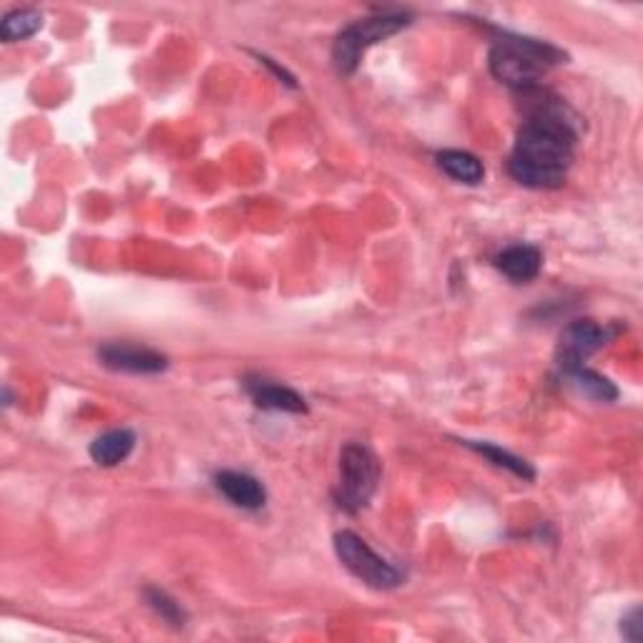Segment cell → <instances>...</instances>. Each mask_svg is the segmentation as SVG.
I'll list each match as a JSON object with an SVG mask.
<instances>
[{
    "instance_id": "obj_1",
    "label": "cell",
    "mask_w": 643,
    "mask_h": 643,
    "mask_svg": "<svg viewBox=\"0 0 643 643\" xmlns=\"http://www.w3.org/2000/svg\"><path fill=\"white\" fill-rule=\"evenodd\" d=\"M526 124L521 126L507 172L528 189H558L565 184L578 141V116L561 98L538 86L521 91Z\"/></svg>"
},
{
    "instance_id": "obj_2",
    "label": "cell",
    "mask_w": 643,
    "mask_h": 643,
    "mask_svg": "<svg viewBox=\"0 0 643 643\" xmlns=\"http://www.w3.org/2000/svg\"><path fill=\"white\" fill-rule=\"evenodd\" d=\"M563 54L551 44L533 38L511 36V33H501V40H495V46L490 48L488 66L490 73L498 81L505 83L515 91H526L538 86L540 75H543L551 66L563 61Z\"/></svg>"
},
{
    "instance_id": "obj_3",
    "label": "cell",
    "mask_w": 643,
    "mask_h": 643,
    "mask_svg": "<svg viewBox=\"0 0 643 643\" xmlns=\"http://www.w3.org/2000/svg\"><path fill=\"white\" fill-rule=\"evenodd\" d=\"M405 25H410L408 13H379V15H370V19H362V21H354L352 25H347L332 46V58H335L337 71L344 75L358 71V66L367 48L383 44V40L395 36V33H400Z\"/></svg>"
},
{
    "instance_id": "obj_4",
    "label": "cell",
    "mask_w": 643,
    "mask_h": 643,
    "mask_svg": "<svg viewBox=\"0 0 643 643\" xmlns=\"http://www.w3.org/2000/svg\"><path fill=\"white\" fill-rule=\"evenodd\" d=\"M379 463L370 447L350 443L340 453V488L337 501L347 513H358L370 503L372 493L377 490Z\"/></svg>"
},
{
    "instance_id": "obj_5",
    "label": "cell",
    "mask_w": 643,
    "mask_h": 643,
    "mask_svg": "<svg viewBox=\"0 0 643 643\" xmlns=\"http://www.w3.org/2000/svg\"><path fill=\"white\" fill-rule=\"evenodd\" d=\"M335 551L342 565L350 573L358 575L360 581H365L367 586L390 591L402 583V573L395 569L393 563H387L385 558H379L372 548L362 540L358 533L340 530L335 536Z\"/></svg>"
},
{
    "instance_id": "obj_6",
    "label": "cell",
    "mask_w": 643,
    "mask_h": 643,
    "mask_svg": "<svg viewBox=\"0 0 643 643\" xmlns=\"http://www.w3.org/2000/svg\"><path fill=\"white\" fill-rule=\"evenodd\" d=\"M608 329L596 325L594 319H578L563 329L558 342V367L569 370L583 365L591 354L598 352L608 342Z\"/></svg>"
},
{
    "instance_id": "obj_7",
    "label": "cell",
    "mask_w": 643,
    "mask_h": 643,
    "mask_svg": "<svg viewBox=\"0 0 643 643\" xmlns=\"http://www.w3.org/2000/svg\"><path fill=\"white\" fill-rule=\"evenodd\" d=\"M101 365L116 372H131V375H159L168 367V360L149 347L129 342H106L98 350Z\"/></svg>"
},
{
    "instance_id": "obj_8",
    "label": "cell",
    "mask_w": 643,
    "mask_h": 643,
    "mask_svg": "<svg viewBox=\"0 0 643 643\" xmlns=\"http://www.w3.org/2000/svg\"><path fill=\"white\" fill-rule=\"evenodd\" d=\"M244 390L254 400L257 408L265 410H279V412H307V402L300 393H294L292 387L272 383L267 377H247L244 379Z\"/></svg>"
},
{
    "instance_id": "obj_9",
    "label": "cell",
    "mask_w": 643,
    "mask_h": 643,
    "mask_svg": "<svg viewBox=\"0 0 643 643\" xmlns=\"http://www.w3.org/2000/svg\"><path fill=\"white\" fill-rule=\"evenodd\" d=\"M214 486L226 501L244 511H259L267 503V490L257 478L247 476V472L236 470H222L217 472Z\"/></svg>"
},
{
    "instance_id": "obj_10",
    "label": "cell",
    "mask_w": 643,
    "mask_h": 643,
    "mask_svg": "<svg viewBox=\"0 0 643 643\" xmlns=\"http://www.w3.org/2000/svg\"><path fill=\"white\" fill-rule=\"evenodd\" d=\"M495 267L513 282H530L543 267V257L530 244H515V247H507L498 254Z\"/></svg>"
},
{
    "instance_id": "obj_11",
    "label": "cell",
    "mask_w": 643,
    "mask_h": 643,
    "mask_svg": "<svg viewBox=\"0 0 643 643\" xmlns=\"http://www.w3.org/2000/svg\"><path fill=\"white\" fill-rule=\"evenodd\" d=\"M133 447H137V435L131 433V430H108L101 437H96L91 443V458L101 468H114V465L124 463L129 455L133 453Z\"/></svg>"
},
{
    "instance_id": "obj_12",
    "label": "cell",
    "mask_w": 643,
    "mask_h": 643,
    "mask_svg": "<svg viewBox=\"0 0 643 643\" xmlns=\"http://www.w3.org/2000/svg\"><path fill=\"white\" fill-rule=\"evenodd\" d=\"M563 379L573 387L575 393L583 397H591V400L596 402H613L616 397H619V390H616L611 379L598 375V372L594 370H588L586 365H575V367L563 370Z\"/></svg>"
},
{
    "instance_id": "obj_13",
    "label": "cell",
    "mask_w": 643,
    "mask_h": 643,
    "mask_svg": "<svg viewBox=\"0 0 643 643\" xmlns=\"http://www.w3.org/2000/svg\"><path fill=\"white\" fill-rule=\"evenodd\" d=\"M435 159H437V166L443 168L453 182L478 186L482 182V176H486V166H482V161L476 154H470V151L445 149L440 151Z\"/></svg>"
},
{
    "instance_id": "obj_14",
    "label": "cell",
    "mask_w": 643,
    "mask_h": 643,
    "mask_svg": "<svg viewBox=\"0 0 643 643\" xmlns=\"http://www.w3.org/2000/svg\"><path fill=\"white\" fill-rule=\"evenodd\" d=\"M44 28V15H40L36 8H19V11H11L0 23V38L5 44H19V40H28L31 36Z\"/></svg>"
},
{
    "instance_id": "obj_15",
    "label": "cell",
    "mask_w": 643,
    "mask_h": 643,
    "mask_svg": "<svg viewBox=\"0 0 643 643\" xmlns=\"http://www.w3.org/2000/svg\"><path fill=\"white\" fill-rule=\"evenodd\" d=\"M465 445H468L470 451H476L478 455H482V458H488L490 463L498 465V468H505L507 472H513L515 478H523V480L536 478V470H533L526 460L503 451V447L490 445V443H476V440H465Z\"/></svg>"
},
{
    "instance_id": "obj_16",
    "label": "cell",
    "mask_w": 643,
    "mask_h": 643,
    "mask_svg": "<svg viewBox=\"0 0 643 643\" xmlns=\"http://www.w3.org/2000/svg\"><path fill=\"white\" fill-rule=\"evenodd\" d=\"M147 600H149V606L154 608V611H156L164 621L174 623V626H182V623H184V611L179 608V604H176V600L168 598V596L164 594V591L149 588V591H147Z\"/></svg>"
},
{
    "instance_id": "obj_17",
    "label": "cell",
    "mask_w": 643,
    "mask_h": 643,
    "mask_svg": "<svg viewBox=\"0 0 643 643\" xmlns=\"http://www.w3.org/2000/svg\"><path fill=\"white\" fill-rule=\"evenodd\" d=\"M621 633L629 641H641L643 639V616H641V608H633V611L621 621Z\"/></svg>"
}]
</instances>
